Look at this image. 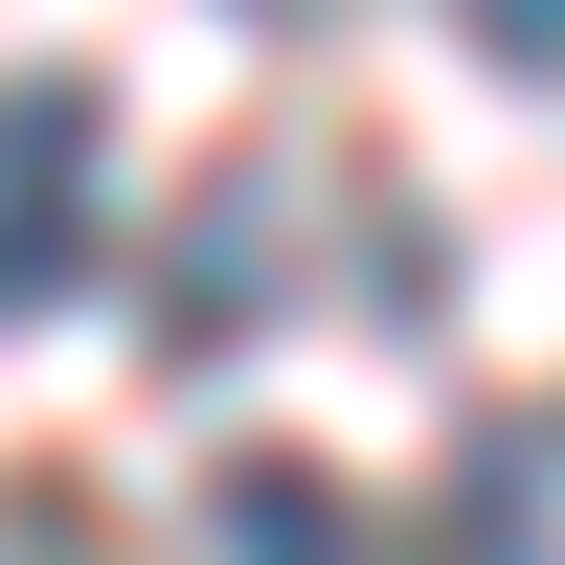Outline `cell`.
Instances as JSON below:
<instances>
[{
    "label": "cell",
    "instance_id": "2",
    "mask_svg": "<svg viewBox=\"0 0 565 565\" xmlns=\"http://www.w3.org/2000/svg\"><path fill=\"white\" fill-rule=\"evenodd\" d=\"M249 295H271V159H226V181H204V271L159 295V340H181V362L249 340Z\"/></svg>",
    "mask_w": 565,
    "mask_h": 565
},
{
    "label": "cell",
    "instance_id": "5",
    "mask_svg": "<svg viewBox=\"0 0 565 565\" xmlns=\"http://www.w3.org/2000/svg\"><path fill=\"white\" fill-rule=\"evenodd\" d=\"M452 23H476L498 68H543V90H565V0H452Z\"/></svg>",
    "mask_w": 565,
    "mask_h": 565
},
{
    "label": "cell",
    "instance_id": "4",
    "mask_svg": "<svg viewBox=\"0 0 565 565\" xmlns=\"http://www.w3.org/2000/svg\"><path fill=\"white\" fill-rule=\"evenodd\" d=\"M565 543V476H543V430H498L476 452V521H452V565H543Z\"/></svg>",
    "mask_w": 565,
    "mask_h": 565
},
{
    "label": "cell",
    "instance_id": "1",
    "mask_svg": "<svg viewBox=\"0 0 565 565\" xmlns=\"http://www.w3.org/2000/svg\"><path fill=\"white\" fill-rule=\"evenodd\" d=\"M0 159H23V204H0V295L68 317V295H90V204H114V159H90V68H23V136H0Z\"/></svg>",
    "mask_w": 565,
    "mask_h": 565
},
{
    "label": "cell",
    "instance_id": "6",
    "mask_svg": "<svg viewBox=\"0 0 565 565\" xmlns=\"http://www.w3.org/2000/svg\"><path fill=\"white\" fill-rule=\"evenodd\" d=\"M271 23H317V0H271Z\"/></svg>",
    "mask_w": 565,
    "mask_h": 565
},
{
    "label": "cell",
    "instance_id": "3",
    "mask_svg": "<svg viewBox=\"0 0 565 565\" xmlns=\"http://www.w3.org/2000/svg\"><path fill=\"white\" fill-rule=\"evenodd\" d=\"M204 565H340V498H317L295 452H226L204 476Z\"/></svg>",
    "mask_w": 565,
    "mask_h": 565
}]
</instances>
